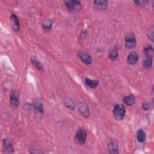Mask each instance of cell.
I'll list each match as a JSON object with an SVG mask.
<instances>
[{
	"label": "cell",
	"mask_w": 154,
	"mask_h": 154,
	"mask_svg": "<svg viewBox=\"0 0 154 154\" xmlns=\"http://www.w3.org/2000/svg\"><path fill=\"white\" fill-rule=\"evenodd\" d=\"M125 114V108L121 104H116L113 109V116L115 119L118 121H122Z\"/></svg>",
	"instance_id": "1"
},
{
	"label": "cell",
	"mask_w": 154,
	"mask_h": 154,
	"mask_svg": "<svg viewBox=\"0 0 154 154\" xmlns=\"http://www.w3.org/2000/svg\"><path fill=\"white\" fill-rule=\"evenodd\" d=\"M125 46L128 49H133L136 46L135 37L133 33H130L125 36Z\"/></svg>",
	"instance_id": "2"
},
{
	"label": "cell",
	"mask_w": 154,
	"mask_h": 154,
	"mask_svg": "<svg viewBox=\"0 0 154 154\" xmlns=\"http://www.w3.org/2000/svg\"><path fill=\"white\" fill-rule=\"evenodd\" d=\"M64 4L71 12H75L81 9V3L79 1H64Z\"/></svg>",
	"instance_id": "3"
},
{
	"label": "cell",
	"mask_w": 154,
	"mask_h": 154,
	"mask_svg": "<svg viewBox=\"0 0 154 154\" xmlns=\"http://www.w3.org/2000/svg\"><path fill=\"white\" fill-rule=\"evenodd\" d=\"M75 138L76 141L80 145H83L85 143L87 138V133L83 129H80L76 133Z\"/></svg>",
	"instance_id": "4"
},
{
	"label": "cell",
	"mask_w": 154,
	"mask_h": 154,
	"mask_svg": "<svg viewBox=\"0 0 154 154\" xmlns=\"http://www.w3.org/2000/svg\"><path fill=\"white\" fill-rule=\"evenodd\" d=\"M77 55L81 59V60L86 64H90L92 63V57L87 53L82 51H78L77 52Z\"/></svg>",
	"instance_id": "5"
},
{
	"label": "cell",
	"mask_w": 154,
	"mask_h": 154,
	"mask_svg": "<svg viewBox=\"0 0 154 154\" xmlns=\"http://www.w3.org/2000/svg\"><path fill=\"white\" fill-rule=\"evenodd\" d=\"M10 101L11 105L15 106V107H17L19 104V94L16 91H13L10 94Z\"/></svg>",
	"instance_id": "6"
},
{
	"label": "cell",
	"mask_w": 154,
	"mask_h": 154,
	"mask_svg": "<svg viewBox=\"0 0 154 154\" xmlns=\"http://www.w3.org/2000/svg\"><path fill=\"white\" fill-rule=\"evenodd\" d=\"M94 7L98 10H105L107 9L108 1L105 0L101 1H94L93 2Z\"/></svg>",
	"instance_id": "7"
},
{
	"label": "cell",
	"mask_w": 154,
	"mask_h": 154,
	"mask_svg": "<svg viewBox=\"0 0 154 154\" xmlns=\"http://www.w3.org/2000/svg\"><path fill=\"white\" fill-rule=\"evenodd\" d=\"M78 110L82 116L85 117H88L90 115L89 110L87 105L85 103H80L78 105Z\"/></svg>",
	"instance_id": "8"
},
{
	"label": "cell",
	"mask_w": 154,
	"mask_h": 154,
	"mask_svg": "<svg viewBox=\"0 0 154 154\" xmlns=\"http://www.w3.org/2000/svg\"><path fill=\"white\" fill-rule=\"evenodd\" d=\"M11 26L13 29V30L15 31H19V19L17 16L14 14H12L11 15Z\"/></svg>",
	"instance_id": "9"
},
{
	"label": "cell",
	"mask_w": 154,
	"mask_h": 154,
	"mask_svg": "<svg viewBox=\"0 0 154 154\" xmlns=\"http://www.w3.org/2000/svg\"><path fill=\"white\" fill-rule=\"evenodd\" d=\"M128 62L130 64H135L137 63L139 60V56L137 52H130L128 56Z\"/></svg>",
	"instance_id": "10"
},
{
	"label": "cell",
	"mask_w": 154,
	"mask_h": 154,
	"mask_svg": "<svg viewBox=\"0 0 154 154\" xmlns=\"http://www.w3.org/2000/svg\"><path fill=\"white\" fill-rule=\"evenodd\" d=\"M109 152L111 153H119L118 151V146L115 140H111L108 145Z\"/></svg>",
	"instance_id": "11"
},
{
	"label": "cell",
	"mask_w": 154,
	"mask_h": 154,
	"mask_svg": "<svg viewBox=\"0 0 154 154\" xmlns=\"http://www.w3.org/2000/svg\"><path fill=\"white\" fill-rule=\"evenodd\" d=\"M123 102L128 106H132L135 102V98L133 95H128L124 97Z\"/></svg>",
	"instance_id": "12"
},
{
	"label": "cell",
	"mask_w": 154,
	"mask_h": 154,
	"mask_svg": "<svg viewBox=\"0 0 154 154\" xmlns=\"http://www.w3.org/2000/svg\"><path fill=\"white\" fill-rule=\"evenodd\" d=\"M3 146L4 149L7 152H9V153H11L13 152V148L12 145H11L10 141L7 140V139H4L3 141Z\"/></svg>",
	"instance_id": "13"
},
{
	"label": "cell",
	"mask_w": 154,
	"mask_h": 154,
	"mask_svg": "<svg viewBox=\"0 0 154 154\" xmlns=\"http://www.w3.org/2000/svg\"><path fill=\"white\" fill-rule=\"evenodd\" d=\"M144 52L146 57L152 58L153 56V49L151 45H147L144 47Z\"/></svg>",
	"instance_id": "14"
},
{
	"label": "cell",
	"mask_w": 154,
	"mask_h": 154,
	"mask_svg": "<svg viewBox=\"0 0 154 154\" xmlns=\"http://www.w3.org/2000/svg\"><path fill=\"white\" fill-rule=\"evenodd\" d=\"M146 138V135L145 132L142 129H139L137 132V140L140 142V143H143L145 140Z\"/></svg>",
	"instance_id": "15"
},
{
	"label": "cell",
	"mask_w": 154,
	"mask_h": 154,
	"mask_svg": "<svg viewBox=\"0 0 154 154\" xmlns=\"http://www.w3.org/2000/svg\"><path fill=\"white\" fill-rule=\"evenodd\" d=\"M108 56H109V58H110V60H111L112 61L116 60L117 59V58H118V56H119V54H118L117 50L116 48H111L110 50Z\"/></svg>",
	"instance_id": "16"
},
{
	"label": "cell",
	"mask_w": 154,
	"mask_h": 154,
	"mask_svg": "<svg viewBox=\"0 0 154 154\" xmlns=\"http://www.w3.org/2000/svg\"><path fill=\"white\" fill-rule=\"evenodd\" d=\"M152 66V58L146 57L143 60V66L145 69H149Z\"/></svg>",
	"instance_id": "17"
},
{
	"label": "cell",
	"mask_w": 154,
	"mask_h": 154,
	"mask_svg": "<svg viewBox=\"0 0 154 154\" xmlns=\"http://www.w3.org/2000/svg\"><path fill=\"white\" fill-rule=\"evenodd\" d=\"M86 83L88 87L93 88L98 86V85L99 84V81L96 80H91L89 78H86Z\"/></svg>",
	"instance_id": "18"
},
{
	"label": "cell",
	"mask_w": 154,
	"mask_h": 154,
	"mask_svg": "<svg viewBox=\"0 0 154 154\" xmlns=\"http://www.w3.org/2000/svg\"><path fill=\"white\" fill-rule=\"evenodd\" d=\"M52 21L51 19L46 20L43 22V28L45 31H50L51 29Z\"/></svg>",
	"instance_id": "19"
},
{
	"label": "cell",
	"mask_w": 154,
	"mask_h": 154,
	"mask_svg": "<svg viewBox=\"0 0 154 154\" xmlns=\"http://www.w3.org/2000/svg\"><path fill=\"white\" fill-rule=\"evenodd\" d=\"M31 62H32L33 64L38 70H41L43 69L42 64H41V63H40V62L37 60V58H35V57H32L31 59Z\"/></svg>",
	"instance_id": "20"
},
{
	"label": "cell",
	"mask_w": 154,
	"mask_h": 154,
	"mask_svg": "<svg viewBox=\"0 0 154 154\" xmlns=\"http://www.w3.org/2000/svg\"><path fill=\"white\" fill-rule=\"evenodd\" d=\"M34 108L36 112H38L39 113H43L44 106L41 102H35L34 104Z\"/></svg>",
	"instance_id": "21"
},
{
	"label": "cell",
	"mask_w": 154,
	"mask_h": 154,
	"mask_svg": "<svg viewBox=\"0 0 154 154\" xmlns=\"http://www.w3.org/2000/svg\"><path fill=\"white\" fill-rule=\"evenodd\" d=\"M152 105V104L151 103V102L145 101L143 103V105H142V108H143V109L145 110H147L151 108Z\"/></svg>",
	"instance_id": "22"
},
{
	"label": "cell",
	"mask_w": 154,
	"mask_h": 154,
	"mask_svg": "<svg viewBox=\"0 0 154 154\" xmlns=\"http://www.w3.org/2000/svg\"><path fill=\"white\" fill-rule=\"evenodd\" d=\"M66 106L70 110H74L75 109V105L74 104L72 100H69V101H66Z\"/></svg>",
	"instance_id": "23"
},
{
	"label": "cell",
	"mask_w": 154,
	"mask_h": 154,
	"mask_svg": "<svg viewBox=\"0 0 154 154\" xmlns=\"http://www.w3.org/2000/svg\"><path fill=\"white\" fill-rule=\"evenodd\" d=\"M153 28H151L149 29V33H148V37H149V39H151L152 42L153 41Z\"/></svg>",
	"instance_id": "24"
},
{
	"label": "cell",
	"mask_w": 154,
	"mask_h": 154,
	"mask_svg": "<svg viewBox=\"0 0 154 154\" xmlns=\"http://www.w3.org/2000/svg\"><path fill=\"white\" fill-rule=\"evenodd\" d=\"M134 3L137 4L136 5H137V6L139 7H142V6H144V5H143L142 4H143L144 2L143 1H134Z\"/></svg>",
	"instance_id": "25"
}]
</instances>
